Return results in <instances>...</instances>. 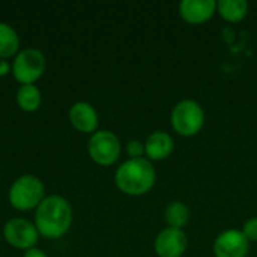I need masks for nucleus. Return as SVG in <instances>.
I'll return each instance as SVG.
<instances>
[{"label": "nucleus", "mask_w": 257, "mask_h": 257, "mask_svg": "<svg viewBox=\"0 0 257 257\" xmlns=\"http://www.w3.org/2000/svg\"><path fill=\"white\" fill-rule=\"evenodd\" d=\"M72 226V208L62 196H47L35 211V227L47 239H59Z\"/></svg>", "instance_id": "1"}, {"label": "nucleus", "mask_w": 257, "mask_h": 257, "mask_svg": "<svg viewBox=\"0 0 257 257\" xmlns=\"http://www.w3.org/2000/svg\"><path fill=\"white\" fill-rule=\"evenodd\" d=\"M157 181L154 164L148 158L126 160L114 173L116 187L126 196H143L149 193Z\"/></svg>", "instance_id": "2"}, {"label": "nucleus", "mask_w": 257, "mask_h": 257, "mask_svg": "<svg viewBox=\"0 0 257 257\" xmlns=\"http://www.w3.org/2000/svg\"><path fill=\"white\" fill-rule=\"evenodd\" d=\"M45 199V187L42 181L33 175H23L14 181L9 188L8 200L17 211H32Z\"/></svg>", "instance_id": "3"}, {"label": "nucleus", "mask_w": 257, "mask_h": 257, "mask_svg": "<svg viewBox=\"0 0 257 257\" xmlns=\"http://www.w3.org/2000/svg\"><path fill=\"white\" fill-rule=\"evenodd\" d=\"M170 123L175 133L182 137L197 136L205 125V111L194 99L179 101L170 114Z\"/></svg>", "instance_id": "4"}, {"label": "nucleus", "mask_w": 257, "mask_h": 257, "mask_svg": "<svg viewBox=\"0 0 257 257\" xmlns=\"http://www.w3.org/2000/svg\"><path fill=\"white\" fill-rule=\"evenodd\" d=\"M47 68V59L38 48H23L12 62V75L20 84H35Z\"/></svg>", "instance_id": "5"}, {"label": "nucleus", "mask_w": 257, "mask_h": 257, "mask_svg": "<svg viewBox=\"0 0 257 257\" xmlns=\"http://www.w3.org/2000/svg\"><path fill=\"white\" fill-rule=\"evenodd\" d=\"M87 152L93 163L98 166H113L122 152V145L119 137L107 130H99L93 133L87 143Z\"/></svg>", "instance_id": "6"}, {"label": "nucleus", "mask_w": 257, "mask_h": 257, "mask_svg": "<svg viewBox=\"0 0 257 257\" xmlns=\"http://www.w3.org/2000/svg\"><path fill=\"white\" fill-rule=\"evenodd\" d=\"M5 241L18 250L33 248L38 242L39 233L33 223L26 218H11L3 226Z\"/></svg>", "instance_id": "7"}, {"label": "nucleus", "mask_w": 257, "mask_h": 257, "mask_svg": "<svg viewBox=\"0 0 257 257\" xmlns=\"http://www.w3.org/2000/svg\"><path fill=\"white\" fill-rule=\"evenodd\" d=\"M250 242L244 236L242 230L227 229L221 232L214 241L215 257H247Z\"/></svg>", "instance_id": "8"}, {"label": "nucleus", "mask_w": 257, "mask_h": 257, "mask_svg": "<svg viewBox=\"0 0 257 257\" xmlns=\"http://www.w3.org/2000/svg\"><path fill=\"white\" fill-rule=\"evenodd\" d=\"M188 245L187 235L182 229L166 227L154 242V250L158 257H182Z\"/></svg>", "instance_id": "9"}, {"label": "nucleus", "mask_w": 257, "mask_h": 257, "mask_svg": "<svg viewBox=\"0 0 257 257\" xmlns=\"http://www.w3.org/2000/svg\"><path fill=\"white\" fill-rule=\"evenodd\" d=\"M179 15L181 18L193 26L203 24L209 21L214 14H217V2L215 0H182L179 3Z\"/></svg>", "instance_id": "10"}, {"label": "nucleus", "mask_w": 257, "mask_h": 257, "mask_svg": "<svg viewBox=\"0 0 257 257\" xmlns=\"http://www.w3.org/2000/svg\"><path fill=\"white\" fill-rule=\"evenodd\" d=\"M68 117H69L71 125L83 134H93L98 131L99 117H98L95 107L89 102L78 101L72 104L69 108Z\"/></svg>", "instance_id": "11"}, {"label": "nucleus", "mask_w": 257, "mask_h": 257, "mask_svg": "<svg viewBox=\"0 0 257 257\" xmlns=\"http://www.w3.org/2000/svg\"><path fill=\"white\" fill-rule=\"evenodd\" d=\"M173 149L175 140L166 131H154L145 142V155L151 163L167 160Z\"/></svg>", "instance_id": "12"}, {"label": "nucleus", "mask_w": 257, "mask_h": 257, "mask_svg": "<svg viewBox=\"0 0 257 257\" xmlns=\"http://www.w3.org/2000/svg\"><path fill=\"white\" fill-rule=\"evenodd\" d=\"M217 14L229 23H239L248 14V3L245 0H218Z\"/></svg>", "instance_id": "13"}, {"label": "nucleus", "mask_w": 257, "mask_h": 257, "mask_svg": "<svg viewBox=\"0 0 257 257\" xmlns=\"http://www.w3.org/2000/svg\"><path fill=\"white\" fill-rule=\"evenodd\" d=\"M42 95L35 84H20L17 90V104L23 111L33 113L41 107Z\"/></svg>", "instance_id": "14"}, {"label": "nucleus", "mask_w": 257, "mask_h": 257, "mask_svg": "<svg viewBox=\"0 0 257 257\" xmlns=\"http://www.w3.org/2000/svg\"><path fill=\"white\" fill-rule=\"evenodd\" d=\"M164 220L167 223V227L184 229L190 221V209L184 202L173 200L166 206Z\"/></svg>", "instance_id": "15"}, {"label": "nucleus", "mask_w": 257, "mask_h": 257, "mask_svg": "<svg viewBox=\"0 0 257 257\" xmlns=\"http://www.w3.org/2000/svg\"><path fill=\"white\" fill-rule=\"evenodd\" d=\"M20 38L14 27L0 21V59H8L18 54Z\"/></svg>", "instance_id": "16"}, {"label": "nucleus", "mask_w": 257, "mask_h": 257, "mask_svg": "<svg viewBox=\"0 0 257 257\" xmlns=\"http://www.w3.org/2000/svg\"><path fill=\"white\" fill-rule=\"evenodd\" d=\"M126 155L130 157V160L146 158V155H145V143H142L137 139H131L126 143Z\"/></svg>", "instance_id": "17"}, {"label": "nucleus", "mask_w": 257, "mask_h": 257, "mask_svg": "<svg viewBox=\"0 0 257 257\" xmlns=\"http://www.w3.org/2000/svg\"><path fill=\"white\" fill-rule=\"evenodd\" d=\"M242 233L248 239V242H257V217H251L244 223Z\"/></svg>", "instance_id": "18"}, {"label": "nucleus", "mask_w": 257, "mask_h": 257, "mask_svg": "<svg viewBox=\"0 0 257 257\" xmlns=\"http://www.w3.org/2000/svg\"><path fill=\"white\" fill-rule=\"evenodd\" d=\"M23 257H48L41 248H36V247H33V248H29V250H26V253L23 254Z\"/></svg>", "instance_id": "19"}, {"label": "nucleus", "mask_w": 257, "mask_h": 257, "mask_svg": "<svg viewBox=\"0 0 257 257\" xmlns=\"http://www.w3.org/2000/svg\"><path fill=\"white\" fill-rule=\"evenodd\" d=\"M12 66L5 60V59H0V77H5L11 72Z\"/></svg>", "instance_id": "20"}]
</instances>
